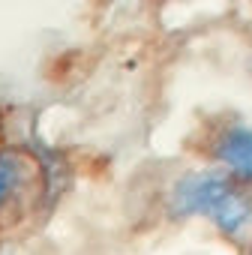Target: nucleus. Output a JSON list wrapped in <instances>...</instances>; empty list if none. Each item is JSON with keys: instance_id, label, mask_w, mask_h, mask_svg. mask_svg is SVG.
I'll use <instances>...</instances> for the list:
<instances>
[{"instance_id": "4", "label": "nucleus", "mask_w": 252, "mask_h": 255, "mask_svg": "<svg viewBox=\"0 0 252 255\" xmlns=\"http://www.w3.org/2000/svg\"><path fill=\"white\" fill-rule=\"evenodd\" d=\"M24 183V159L12 150H0V207Z\"/></svg>"}, {"instance_id": "2", "label": "nucleus", "mask_w": 252, "mask_h": 255, "mask_svg": "<svg viewBox=\"0 0 252 255\" xmlns=\"http://www.w3.org/2000/svg\"><path fill=\"white\" fill-rule=\"evenodd\" d=\"M213 159L234 177L252 180V123H234L219 132Z\"/></svg>"}, {"instance_id": "1", "label": "nucleus", "mask_w": 252, "mask_h": 255, "mask_svg": "<svg viewBox=\"0 0 252 255\" xmlns=\"http://www.w3.org/2000/svg\"><path fill=\"white\" fill-rule=\"evenodd\" d=\"M231 177L225 171H186L174 180L168 192V213L189 219V216H210L219 198L231 189Z\"/></svg>"}, {"instance_id": "3", "label": "nucleus", "mask_w": 252, "mask_h": 255, "mask_svg": "<svg viewBox=\"0 0 252 255\" xmlns=\"http://www.w3.org/2000/svg\"><path fill=\"white\" fill-rule=\"evenodd\" d=\"M210 219L225 237L240 240L246 231H252V195H246L237 186H231L219 198V204L210 210Z\"/></svg>"}]
</instances>
